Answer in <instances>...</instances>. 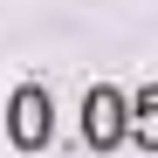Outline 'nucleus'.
<instances>
[{
	"instance_id": "f257e3e1",
	"label": "nucleus",
	"mask_w": 158,
	"mask_h": 158,
	"mask_svg": "<svg viewBox=\"0 0 158 158\" xmlns=\"http://www.w3.org/2000/svg\"><path fill=\"white\" fill-rule=\"evenodd\" d=\"M14 138H21V144H41V138H48V96H41V89H21V96H14Z\"/></svg>"
}]
</instances>
